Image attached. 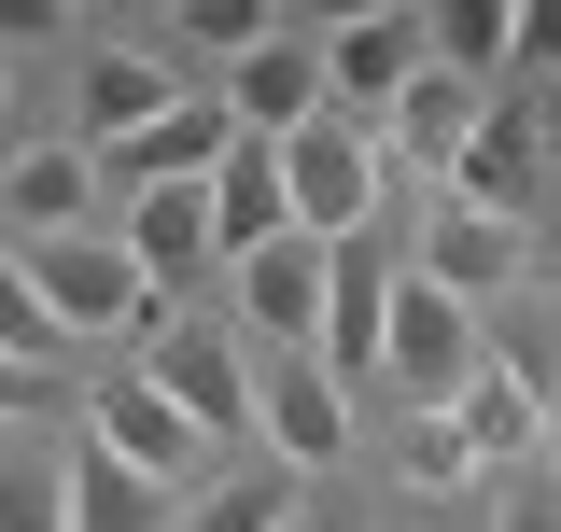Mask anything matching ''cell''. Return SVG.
I'll return each mask as SVG.
<instances>
[{"label":"cell","mask_w":561,"mask_h":532,"mask_svg":"<svg viewBox=\"0 0 561 532\" xmlns=\"http://www.w3.org/2000/svg\"><path fill=\"white\" fill-rule=\"evenodd\" d=\"M280 169V224L309 239V253H337V239H365L379 210H393V183H379V140L351 127V113H309L295 140H267Z\"/></svg>","instance_id":"obj_1"},{"label":"cell","mask_w":561,"mask_h":532,"mask_svg":"<svg viewBox=\"0 0 561 532\" xmlns=\"http://www.w3.org/2000/svg\"><path fill=\"white\" fill-rule=\"evenodd\" d=\"M127 350H140V393H169L210 449H225V435H253V365H239L210 323H183V294H140Z\"/></svg>","instance_id":"obj_2"},{"label":"cell","mask_w":561,"mask_h":532,"mask_svg":"<svg viewBox=\"0 0 561 532\" xmlns=\"http://www.w3.org/2000/svg\"><path fill=\"white\" fill-rule=\"evenodd\" d=\"M435 183H449V210L534 239V210H548V113H534V84H519V99H478V127H463V154H449Z\"/></svg>","instance_id":"obj_3"},{"label":"cell","mask_w":561,"mask_h":532,"mask_svg":"<svg viewBox=\"0 0 561 532\" xmlns=\"http://www.w3.org/2000/svg\"><path fill=\"white\" fill-rule=\"evenodd\" d=\"M84 449H113L140 490H210V435L140 379H84Z\"/></svg>","instance_id":"obj_4"},{"label":"cell","mask_w":561,"mask_h":532,"mask_svg":"<svg viewBox=\"0 0 561 532\" xmlns=\"http://www.w3.org/2000/svg\"><path fill=\"white\" fill-rule=\"evenodd\" d=\"M365 379H393L408 406H449L463 379H478V323L449 309V294H421L408 266H393V294H379V365Z\"/></svg>","instance_id":"obj_5"},{"label":"cell","mask_w":561,"mask_h":532,"mask_svg":"<svg viewBox=\"0 0 561 532\" xmlns=\"http://www.w3.org/2000/svg\"><path fill=\"white\" fill-rule=\"evenodd\" d=\"M14 280L43 294V323H57V336H127V323H140V266L113 253L99 224H84V239H28Z\"/></svg>","instance_id":"obj_6"},{"label":"cell","mask_w":561,"mask_h":532,"mask_svg":"<svg viewBox=\"0 0 561 532\" xmlns=\"http://www.w3.org/2000/svg\"><path fill=\"white\" fill-rule=\"evenodd\" d=\"M309 57H323V99H351V113L379 127V113L421 84V14L408 0H365V14H337V28L309 43Z\"/></svg>","instance_id":"obj_7"},{"label":"cell","mask_w":561,"mask_h":532,"mask_svg":"<svg viewBox=\"0 0 561 532\" xmlns=\"http://www.w3.org/2000/svg\"><path fill=\"white\" fill-rule=\"evenodd\" d=\"M408 280H421V294H449V309L478 323V309H505V294L534 280V239H505V224H478V210H449V197H435V224H421Z\"/></svg>","instance_id":"obj_8"},{"label":"cell","mask_w":561,"mask_h":532,"mask_svg":"<svg viewBox=\"0 0 561 532\" xmlns=\"http://www.w3.org/2000/svg\"><path fill=\"white\" fill-rule=\"evenodd\" d=\"M253 435H267L280 476H337V463H351V393L323 379V365H295V350H280L267 379H253Z\"/></svg>","instance_id":"obj_9"},{"label":"cell","mask_w":561,"mask_h":532,"mask_svg":"<svg viewBox=\"0 0 561 532\" xmlns=\"http://www.w3.org/2000/svg\"><path fill=\"white\" fill-rule=\"evenodd\" d=\"M225 154H239V127H225V99H169V113H154L140 140H113V154H84V169H99V197H113V183L140 197V183H210Z\"/></svg>","instance_id":"obj_10"},{"label":"cell","mask_w":561,"mask_h":532,"mask_svg":"<svg viewBox=\"0 0 561 532\" xmlns=\"http://www.w3.org/2000/svg\"><path fill=\"white\" fill-rule=\"evenodd\" d=\"M379 294H393V253H379V239H337V253H323V336H309V365H323L337 393L379 365Z\"/></svg>","instance_id":"obj_11"},{"label":"cell","mask_w":561,"mask_h":532,"mask_svg":"<svg viewBox=\"0 0 561 532\" xmlns=\"http://www.w3.org/2000/svg\"><path fill=\"white\" fill-rule=\"evenodd\" d=\"M435 420L463 435V463H478V476H534V449H548V393H519V379H491V365L435 406Z\"/></svg>","instance_id":"obj_12"},{"label":"cell","mask_w":561,"mask_h":532,"mask_svg":"<svg viewBox=\"0 0 561 532\" xmlns=\"http://www.w3.org/2000/svg\"><path fill=\"white\" fill-rule=\"evenodd\" d=\"M113 253L140 266V294H183V280L210 266V197H197V183H140V197H127V239H113Z\"/></svg>","instance_id":"obj_13"},{"label":"cell","mask_w":561,"mask_h":532,"mask_svg":"<svg viewBox=\"0 0 561 532\" xmlns=\"http://www.w3.org/2000/svg\"><path fill=\"white\" fill-rule=\"evenodd\" d=\"M309 113H323V57H309L295 28H267V43L239 57V99H225V127H239V140H295Z\"/></svg>","instance_id":"obj_14"},{"label":"cell","mask_w":561,"mask_h":532,"mask_svg":"<svg viewBox=\"0 0 561 532\" xmlns=\"http://www.w3.org/2000/svg\"><path fill=\"white\" fill-rule=\"evenodd\" d=\"M239 309H253V336H280V350L309 365V336H323V253H309V239L239 253Z\"/></svg>","instance_id":"obj_15"},{"label":"cell","mask_w":561,"mask_h":532,"mask_svg":"<svg viewBox=\"0 0 561 532\" xmlns=\"http://www.w3.org/2000/svg\"><path fill=\"white\" fill-rule=\"evenodd\" d=\"M463 127H478V84H449V70H421L408 99H393V113H379V183H393V169H449V154H463Z\"/></svg>","instance_id":"obj_16"},{"label":"cell","mask_w":561,"mask_h":532,"mask_svg":"<svg viewBox=\"0 0 561 532\" xmlns=\"http://www.w3.org/2000/svg\"><path fill=\"white\" fill-rule=\"evenodd\" d=\"M197 197H210V266H239V253H267V239H295V224H280V169H267V140H239Z\"/></svg>","instance_id":"obj_17"},{"label":"cell","mask_w":561,"mask_h":532,"mask_svg":"<svg viewBox=\"0 0 561 532\" xmlns=\"http://www.w3.org/2000/svg\"><path fill=\"white\" fill-rule=\"evenodd\" d=\"M169 99H183V84H169L154 57H127V43H99V57H84V154H113V140H140L154 113H169Z\"/></svg>","instance_id":"obj_18"},{"label":"cell","mask_w":561,"mask_h":532,"mask_svg":"<svg viewBox=\"0 0 561 532\" xmlns=\"http://www.w3.org/2000/svg\"><path fill=\"white\" fill-rule=\"evenodd\" d=\"M0 210H14L28 239H84V224H99V169H84V154H14V169H0Z\"/></svg>","instance_id":"obj_19"},{"label":"cell","mask_w":561,"mask_h":532,"mask_svg":"<svg viewBox=\"0 0 561 532\" xmlns=\"http://www.w3.org/2000/svg\"><path fill=\"white\" fill-rule=\"evenodd\" d=\"M57 490H70V532H169V490H140L113 449H70Z\"/></svg>","instance_id":"obj_20"},{"label":"cell","mask_w":561,"mask_h":532,"mask_svg":"<svg viewBox=\"0 0 561 532\" xmlns=\"http://www.w3.org/2000/svg\"><path fill=\"white\" fill-rule=\"evenodd\" d=\"M548 365H561V323H548V294L519 280V294L491 309V379H519V393H548Z\"/></svg>","instance_id":"obj_21"},{"label":"cell","mask_w":561,"mask_h":532,"mask_svg":"<svg viewBox=\"0 0 561 532\" xmlns=\"http://www.w3.org/2000/svg\"><path fill=\"white\" fill-rule=\"evenodd\" d=\"M197 532H295V490H280V476H210Z\"/></svg>","instance_id":"obj_22"},{"label":"cell","mask_w":561,"mask_h":532,"mask_svg":"<svg viewBox=\"0 0 561 532\" xmlns=\"http://www.w3.org/2000/svg\"><path fill=\"white\" fill-rule=\"evenodd\" d=\"M57 350H70V336L43 323V294L14 280V253H0V365H28V379H57Z\"/></svg>","instance_id":"obj_23"},{"label":"cell","mask_w":561,"mask_h":532,"mask_svg":"<svg viewBox=\"0 0 561 532\" xmlns=\"http://www.w3.org/2000/svg\"><path fill=\"white\" fill-rule=\"evenodd\" d=\"M393 463H408V490H478V463H463V435H449L435 406H408V435H393Z\"/></svg>","instance_id":"obj_24"},{"label":"cell","mask_w":561,"mask_h":532,"mask_svg":"<svg viewBox=\"0 0 561 532\" xmlns=\"http://www.w3.org/2000/svg\"><path fill=\"white\" fill-rule=\"evenodd\" d=\"M267 28H280L267 0H183V14H169V43H210V57H253Z\"/></svg>","instance_id":"obj_25"},{"label":"cell","mask_w":561,"mask_h":532,"mask_svg":"<svg viewBox=\"0 0 561 532\" xmlns=\"http://www.w3.org/2000/svg\"><path fill=\"white\" fill-rule=\"evenodd\" d=\"M0 532H70V490L57 476H0Z\"/></svg>","instance_id":"obj_26"},{"label":"cell","mask_w":561,"mask_h":532,"mask_svg":"<svg viewBox=\"0 0 561 532\" xmlns=\"http://www.w3.org/2000/svg\"><path fill=\"white\" fill-rule=\"evenodd\" d=\"M491 490H505V519H491V532H561V505L534 490V476H491Z\"/></svg>","instance_id":"obj_27"},{"label":"cell","mask_w":561,"mask_h":532,"mask_svg":"<svg viewBox=\"0 0 561 532\" xmlns=\"http://www.w3.org/2000/svg\"><path fill=\"white\" fill-rule=\"evenodd\" d=\"M57 406V379H28V365H0V420H43Z\"/></svg>","instance_id":"obj_28"},{"label":"cell","mask_w":561,"mask_h":532,"mask_svg":"<svg viewBox=\"0 0 561 532\" xmlns=\"http://www.w3.org/2000/svg\"><path fill=\"white\" fill-rule=\"evenodd\" d=\"M43 28H57V0H0V57H14V43H43Z\"/></svg>","instance_id":"obj_29"},{"label":"cell","mask_w":561,"mask_h":532,"mask_svg":"<svg viewBox=\"0 0 561 532\" xmlns=\"http://www.w3.org/2000/svg\"><path fill=\"white\" fill-rule=\"evenodd\" d=\"M0 127H14V70H0Z\"/></svg>","instance_id":"obj_30"}]
</instances>
